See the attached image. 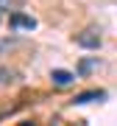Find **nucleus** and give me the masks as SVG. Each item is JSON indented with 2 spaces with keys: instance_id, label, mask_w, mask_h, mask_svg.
Listing matches in <instances>:
<instances>
[{
  "instance_id": "nucleus-1",
  "label": "nucleus",
  "mask_w": 117,
  "mask_h": 126,
  "mask_svg": "<svg viewBox=\"0 0 117 126\" xmlns=\"http://www.w3.org/2000/svg\"><path fill=\"white\" fill-rule=\"evenodd\" d=\"M75 45H81V48H86V50H98V48H100V31H98L95 25L84 28L81 34H75Z\"/></svg>"
},
{
  "instance_id": "nucleus-2",
  "label": "nucleus",
  "mask_w": 117,
  "mask_h": 126,
  "mask_svg": "<svg viewBox=\"0 0 117 126\" xmlns=\"http://www.w3.org/2000/svg\"><path fill=\"white\" fill-rule=\"evenodd\" d=\"M100 98H106L103 90H86V93H78L72 98V104H89V101H100Z\"/></svg>"
},
{
  "instance_id": "nucleus-3",
  "label": "nucleus",
  "mask_w": 117,
  "mask_h": 126,
  "mask_svg": "<svg viewBox=\"0 0 117 126\" xmlns=\"http://www.w3.org/2000/svg\"><path fill=\"white\" fill-rule=\"evenodd\" d=\"M11 28H28V31H31V28L36 25V20L34 17H25V14H11Z\"/></svg>"
},
{
  "instance_id": "nucleus-4",
  "label": "nucleus",
  "mask_w": 117,
  "mask_h": 126,
  "mask_svg": "<svg viewBox=\"0 0 117 126\" xmlns=\"http://www.w3.org/2000/svg\"><path fill=\"white\" fill-rule=\"evenodd\" d=\"M50 79H53V84L56 87H67V84H72V73H67V70H53L50 73Z\"/></svg>"
},
{
  "instance_id": "nucleus-5",
  "label": "nucleus",
  "mask_w": 117,
  "mask_h": 126,
  "mask_svg": "<svg viewBox=\"0 0 117 126\" xmlns=\"http://www.w3.org/2000/svg\"><path fill=\"white\" fill-rule=\"evenodd\" d=\"M11 81H14V73L6 70V67H0V90H3V87H9Z\"/></svg>"
}]
</instances>
